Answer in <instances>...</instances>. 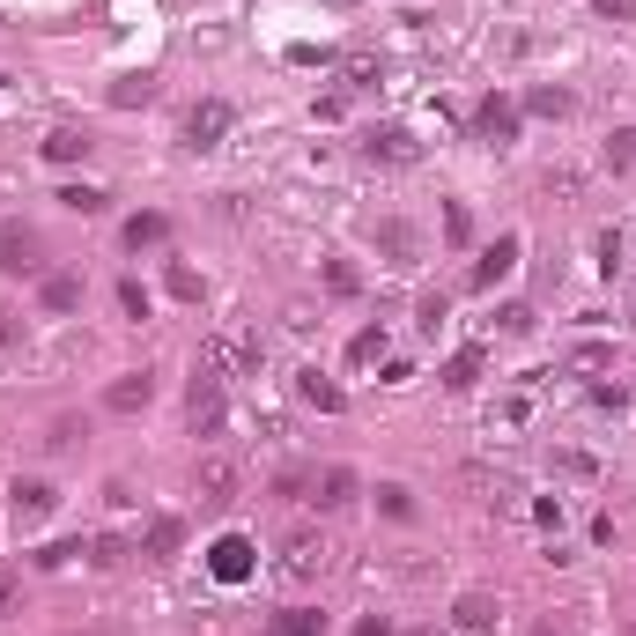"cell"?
I'll use <instances>...</instances> for the list:
<instances>
[{"instance_id":"6da1fadb","label":"cell","mask_w":636,"mask_h":636,"mask_svg":"<svg viewBox=\"0 0 636 636\" xmlns=\"http://www.w3.org/2000/svg\"><path fill=\"white\" fill-rule=\"evenodd\" d=\"M259 363H267V341L245 326H215L208 333V370L215 378H259Z\"/></svg>"},{"instance_id":"7a4b0ae2","label":"cell","mask_w":636,"mask_h":636,"mask_svg":"<svg viewBox=\"0 0 636 636\" xmlns=\"http://www.w3.org/2000/svg\"><path fill=\"white\" fill-rule=\"evenodd\" d=\"M326 555H333L326 533H289L282 540V577H289V585H311V577L326 570Z\"/></svg>"},{"instance_id":"3957f363","label":"cell","mask_w":636,"mask_h":636,"mask_svg":"<svg viewBox=\"0 0 636 636\" xmlns=\"http://www.w3.org/2000/svg\"><path fill=\"white\" fill-rule=\"evenodd\" d=\"M185 415H193V429H200V437H215V429H222V378H215L208 363L193 370V392H185Z\"/></svg>"},{"instance_id":"277c9868","label":"cell","mask_w":636,"mask_h":636,"mask_svg":"<svg viewBox=\"0 0 636 636\" xmlns=\"http://www.w3.org/2000/svg\"><path fill=\"white\" fill-rule=\"evenodd\" d=\"M252 563H259V555H252V540H245V533H222L215 548H208L215 585H245V577H252Z\"/></svg>"},{"instance_id":"5b68a950","label":"cell","mask_w":636,"mask_h":636,"mask_svg":"<svg viewBox=\"0 0 636 636\" xmlns=\"http://www.w3.org/2000/svg\"><path fill=\"white\" fill-rule=\"evenodd\" d=\"M230 119H237V111L222 104V97L193 104V111H185V148H222V134H230Z\"/></svg>"},{"instance_id":"8992f818","label":"cell","mask_w":636,"mask_h":636,"mask_svg":"<svg viewBox=\"0 0 636 636\" xmlns=\"http://www.w3.org/2000/svg\"><path fill=\"white\" fill-rule=\"evenodd\" d=\"M474 134L489 141V148H511V141H518V104H511V97H489V104L474 111Z\"/></svg>"},{"instance_id":"52a82bcc","label":"cell","mask_w":636,"mask_h":636,"mask_svg":"<svg viewBox=\"0 0 636 636\" xmlns=\"http://www.w3.org/2000/svg\"><path fill=\"white\" fill-rule=\"evenodd\" d=\"M60 511V489L52 481H15V526H45Z\"/></svg>"},{"instance_id":"ba28073f","label":"cell","mask_w":636,"mask_h":636,"mask_svg":"<svg viewBox=\"0 0 636 636\" xmlns=\"http://www.w3.org/2000/svg\"><path fill=\"white\" fill-rule=\"evenodd\" d=\"M363 156L370 163H415V134H407V126H370V134H363Z\"/></svg>"},{"instance_id":"9c48e42d","label":"cell","mask_w":636,"mask_h":636,"mask_svg":"<svg viewBox=\"0 0 636 636\" xmlns=\"http://www.w3.org/2000/svg\"><path fill=\"white\" fill-rule=\"evenodd\" d=\"M148 400H156V378H148V370H126V378L104 392V407H111V415H141Z\"/></svg>"},{"instance_id":"30bf717a","label":"cell","mask_w":636,"mask_h":636,"mask_svg":"<svg viewBox=\"0 0 636 636\" xmlns=\"http://www.w3.org/2000/svg\"><path fill=\"white\" fill-rule=\"evenodd\" d=\"M296 400L318 407V415H341V407H348V392L333 385V378H318V370H296Z\"/></svg>"},{"instance_id":"8fae6325","label":"cell","mask_w":636,"mask_h":636,"mask_svg":"<svg viewBox=\"0 0 636 636\" xmlns=\"http://www.w3.org/2000/svg\"><path fill=\"white\" fill-rule=\"evenodd\" d=\"M355 489H363V481H355L348 466H326V474L311 481V503L318 511H341V503H355Z\"/></svg>"},{"instance_id":"7c38bea8","label":"cell","mask_w":636,"mask_h":636,"mask_svg":"<svg viewBox=\"0 0 636 636\" xmlns=\"http://www.w3.org/2000/svg\"><path fill=\"white\" fill-rule=\"evenodd\" d=\"M511 267H518V237H496V245L474 259V289H496V282H503Z\"/></svg>"},{"instance_id":"4fadbf2b","label":"cell","mask_w":636,"mask_h":636,"mask_svg":"<svg viewBox=\"0 0 636 636\" xmlns=\"http://www.w3.org/2000/svg\"><path fill=\"white\" fill-rule=\"evenodd\" d=\"M193 489L208 496V503H230V489H237V466L222 459V452H208V459H200V474H193Z\"/></svg>"},{"instance_id":"5bb4252c","label":"cell","mask_w":636,"mask_h":636,"mask_svg":"<svg viewBox=\"0 0 636 636\" xmlns=\"http://www.w3.org/2000/svg\"><path fill=\"white\" fill-rule=\"evenodd\" d=\"M0 267H8V274H30V267H37V237L23 230V222H8V230H0Z\"/></svg>"},{"instance_id":"9a60e30c","label":"cell","mask_w":636,"mask_h":636,"mask_svg":"<svg viewBox=\"0 0 636 636\" xmlns=\"http://www.w3.org/2000/svg\"><path fill=\"white\" fill-rule=\"evenodd\" d=\"M37 148H45V163H82V156H89V148H97V141H89L82 126H52V134L37 141Z\"/></svg>"},{"instance_id":"2e32d148","label":"cell","mask_w":636,"mask_h":636,"mask_svg":"<svg viewBox=\"0 0 636 636\" xmlns=\"http://www.w3.org/2000/svg\"><path fill=\"white\" fill-rule=\"evenodd\" d=\"M452 614H459V629H466V636H489V629L503 622V614H496V600H481V592H466V600H459Z\"/></svg>"},{"instance_id":"e0dca14e","label":"cell","mask_w":636,"mask_h":636,"mask_svg":"<svg viewBox=\"0 0 636 636\" xmlns=\"http://www.w3.org/2000/svg\"><path fill=\"white\" fill-rule=\"evenodd\" d=\"M45 311H52V318L82 311V274H52V282H45Z\"/></svg>"},{"instance_id":"ac0fdd59","label":"cell","mask_w":636,"mask_h":636,"mask_svg":"<svg viewBox=\"0 0 636 636\" xmlns=\"http://www.w3.org/2000/svg\"><path fill=\"white\" fill-rule=\"evenodd\" d=\"M163 237H171V215H156V208L126 222V252H141V245H163Z\"/></svg>"},{"instance_id":"d6986e66","label":"cell","mask_w":636,"mask_h":636,"mask_svg":"<svg viewBox=\"0 0 636 636\" xmlns=\"http://www.w3.org/2000/svg\"><path fill=\"white\" fill-rule=\"evenodd\" d=\"M481 363H489V348H459L452 363H444V385H452V392H466V385L481 378Z\"/></svg>"},{"instance_id":"ffe728a7","label":"cell","mask_w":636,"mask_h":636,"mask_svg":"<svg viewBox=\"0 0 636 636\" xmlns=\"http://www.w3.org/2000/svg\"><path fill=\"white\" fill-rule=\"evenodd\" d=\"M378 245H385V252H392V259L407 267V259H415V230H407L400 215H385V222H378Z\"/></svg>"},{"instance_id":"44dd1931","label":"cell","mask_w":636,"mask_h":636,"mask_svg":"<svg viewBox=\"0 0 636 636\" xmlns=\"http://www.w3.org/2000/svg\"><path fill=\"white\" fill-rule=\"evenodd\" d=\"M282 636H326V614L318 607H282Z\"/></svg>"},{"instance_id":"7402d4cb","label":"cell","mask_w":636,"mask_h":636,"mask_svg":"<svg viewBox=\"0 0 636 636\" xmlns=\"http://www.w3.org/2000/svg\"><path fill=\"white\" fill-rule=\"evenodd\" d=\"M378 511H385V518H415V489H400V481H378Z\"/></svg>"},{"instance_id":"603a6c76","label":"cell","mask_w":636,"mask_h":636,"mask_svg":"<svg viewBox=\"0 0 636 636\" xmlns=\"http://www.w3.org/2000/svg\"><path fill=\"white\" fill-rule=\"evenodd\" d=\"M636 163V126H614L607 134V171H629Z\"/></svg>"},{"instance_id":"cb8c5ba5","label":"cell","mask_w":636,"mask_h":636,"mask_svg":"<svg viewBox=\"0 0 636 636\" xmlns=\"http://www.w3.org/2000/svg\"><path fill=\"white\" fill-rule=\"evenodd\" d=\"M111 104H156V74H126V82L111 89Z\"/></svg>"},{"instance_id":"d4e9b609","label":"cell","mask_w":636,"mask_h":636,"mask_svg":"<svg viewBox=\"0 0 636 636\" xmlns=\"http://www.w3.org/2000/svg\"><path fill=\"white\" fill-rule=\"evenodd\" d=\"M60 208H67V215H104V193H97V185H67Z\"/></svg>"},{"instance_id":"484cf974","label":"cell","mask_w":636,"mask_h":636,"mask_svg":"<svg viewBox=\"0 0 636 636\" xmlns=\"http://www.w3.org/2000/svg\"><path fill=\"white\" fill-rule=\"evenodd\" d=\"M178 540H185L178 518H156V526H148V555H178Z\"/></svg>"},{"instance_id":"4316f807","label":"cell","mask_w":636,"mask_h":636,"mask_svg":"<svg viewBox=\"0 0 636 636\" xmlns=\"http://www.w3.org/2000/svg\"><path fill=\"white\" fill-rule=\"evenodd\" d=\"M378 355H385V326H363L355 348H348V363H378Z\"/></svg>"},{"instance_id":"83f0119b","label":"cell","mask_w":636,"mask_h":636,"mask_svg":"<svg viewBox=\"0 0 636 636\" xmlns=\"http://www.w3.org/2000/svg\"><path fill=\"white\" fill-rule=\"evenodd\" d=\"M526 111H540V119H563V111H570V89H533Z\"/></svg>"},{"instance_id":"f1b7e54d","label":"cell","mask_w":636,"mask_h":636,"mask_svg":"<svg viewBox=\"0 0 636 636\" xmlns=\"http://www.w3.org/2000/svg\"><path fill=\"white\" fill-rule=\"evenodd\" d=\"M171 296H185V304H200V274L185 267V259H171Z\"/></svg>"},{"instance_id":"f546056e","label":"cell","mask_w":636,"mask_h":636,"mask_svg":"<svg viewBox=\"0 0 636 636\" xmlns=\"http://www.w3.org/2000/svg\"><path fill=\"white\" fill-rule=\"evenodd\" d=\"M526 415H533V400H526V392H511V400L496 407V422H503V429H526Z\"/></svg>"},{"instance_id":"4dcf8cb0","label":"cell","mask_w":636,"mask_h":636,"mask_svg":"<svg viewBox=\"0 0 636 636\" xmlns=\"http://www.w3.org/2000/svg\"><path fill=\"white\" fill-rule=\"evenodd\" d=\"M326 282H333V289H341V296H355V289H363V274H355V267H348V259H333V267H326Z\"/></svg>"},{"instance_id":"1f68e13d","label":"cell","mask_w":636,"mask_h":636,"mask_svg":"<svg viewBox=\"0 0 636 636\" xmlns=\"http://www.w3.org/2000/svg\"><path fill=\"white\" fill-rule=\"evenodd\" d=\"M119 304H126V318H148V289L141 282H119Z\"/></svg>"},{"instance_id":"d6a6232c","label":"cell","mask_w":636,"mask_h":636,"mask_svg":"<svg viewBox=\"0 0 636 636\" xmlns=\"http://www.w3.org/2000/svg\"><path fill=\"white\" fill-rule=\"evenodd\" d=\"M444 311H452V304H444V296H422V304H415V318H422V326H429V333H437V326H444Z\"/></svg>"},{"instance_id":"836d02e7","label":"cell","mask_w":636,"mask_h":636,"mask_svg":"<svg viewBox=\"0 0 636 636\" xmlns=\"http://www.w3.org/2000/svg\"><path fill=\"white\" fill-rule=\"evenodd\" d=\"M74 437H82V422H74V415H67V422H52V437H45V444H52V452H67V444H74Z\"/></svg>"},{"instance_id":"e575fe53","label":"cell","mask_w":636,"mask_h":636,"mask_svg":"<svg viewBox=\"0 0 636 636\" xmlns=\"http://www.w3.org/2000/svg\"><path fill=\"white\" fill-rule=\"evenodd\" d=\"M496 318H503V333H526V326H533V311H526V304H503Z\"/></svg>"},{"instance_id":"d590c367","label":"cell","mask_w":636,"mask_h":636,"mask_svg":"<svg viewBox=\"0 0 636 636\" xmlns=\"http://www.w3.org/2000/svg\"><path fill=\"white\" fill-rule=\"evenodd\" d=\"M8 607H15V577L0 570V614H8Z\"/></svg>"},{"instance_id":"8d00e7d4","label":"cell","mask_w":636,"mask_h":636,"mask_svg":"<svg viewBox=\"0 0 636 636\" xmlns=\"http://www.w3.org/2000/svg\"><path fill=\"white\" fill-rule=\"evenodd\" d=\"M0 348H15V311H0Z\"/></svg>"},{"instance_id":"74e56055","label":"cell","mask_w":636,"mask_h":636,"mask_svg":"<svg viewBox=\"0 0 636 636\" xmlns=\"http://www.w3.org/2000/svg\"><path fill=\"white\" fill-rule=\"evenodd\" d=\"M629 318H636V289H629Z\"/></svg>"}]
</instances>
